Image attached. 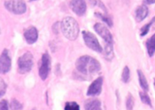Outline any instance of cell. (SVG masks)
Wrapping results in <instances>:
<instances>
[{"mask_svg": "<svg viewBox=\"0 0 155 110\" xmlns=\"http://www.w3.org/2000/svg\"><path fill=\"white\" fill-rule=\"evenodd\" d=\"M76 67L79 72L83 75H89L97 73L101 69V65L95 58L85 55L77 59Z\"/></svg>", "mask_w": 155, "mask_h": 110, "instance_id": "obj_1", "label": "cell"}, {"mask_svg": "<svg viewBox=\"0 0 155 110\" xmlns=\"http://www.w3.org/2000/svg\"><path fill=\"white\" fill-rule=\"evenodd\" d=\"M94 29L96 33L105 41V47H104V57L107 60H111L114 58V50H113V36L109 31L108 29L103 24H95L94 26Z\"/></svg>", "mask_w": 155, "mask_h": 110, "instance_id": "obj_2", "label": "cell"}, {"mask_svg": "<svg viewBox=\"0 0 155 110\" xmlns=\"http://www.w3.org/2000/svg\"><path fill=\"white\" fill-rule=\"evenodd\" d=\"M62 33L68 39L74 41L77 39L80 31V27L77 20L71 17L64 18L61 24Z\"/></svg>", "mask_w": 155, "mask_h": 110, "instance_id": "obj_3", "label": "cell"}, {"mask_svg": "<svg viewBox=\"0 0 155 110\" xmlns=\"http://www.w3.org/2000/svg\"><path fill=\"white\" fill-rule=\"evenodd\" d=\"M18 72L21 74L30 72L33 66V57L31 53L27 52L18 58Z\"/></svg>", "mask_w": 155, "mask_h": 110, "instance_id": "obj_4", "label": "cell"}, {"mask_svg": "<svg viewBox=\"0 0 155 110\" xmlns=\"http://www.w3.org/2000/svg\"><path fill=\"white\" fill-rule=\"evenodd\" d=\"M5 7L7 10L15 14H22L25 13L27 6L23 0H8L5 2Z\"/></svg>", "mask_w": 155, "mask_h": 110, "instance_id": "obj_5", "label": "cell"}, {"mask_svg": "<svg viewBox=\"0 0 155 110\" xmlns=\"http://www.w3.org/2000/svg\"><path fill=\"white\" fill-rule=\"evenodd\" d=\"M82 34H83V40H84L85 43L89 48L96 51V52H102V47L101 46V45L98 42V39L95 37V35H93L92 33H89L88 31H83Z\"/></svg>", "mask_w": 155, "mask_h": 110, "instance_id": "obj_6", "label": "cell"}, {"mask_svg": "<svg viewBox=\"0 0 155 110\" xmlns=\"http://www.w3.org/2000/svg\"><path fill=\"white\" fill-rule=\"evenodd\" d=\"M50 69H51V59H50L49 55L45 53L42 54L40 67H39V74L41 79L43 81L46 79L50 72Z\"/></svg>", "mask_w": 155, "mask_h": 110, "instance_id": "obj_7", "label": "cell"}, {"mask_svg": "<svg viewBox=\"0 0 155 110\" xmlns=\"http://www.w3.org/2000/svg\"><path fill=\"white\" fill-rule=\"evenodd\" d=\"M12 66V61L8 55V50L5 49L2 53L0 57V72L2 74H5L8 72Z\"/></svg>", "mask_w": 155, "mask_h": 110, "instance_id": "obj_8", "label": "cell"}, {"mask_svg": "<svg viewBox=\"0 0 155 110\" xmlns=\"http://www.w3.org/2000/svg\"><path fill=\"white\" fill-rule=\"evenodd\" d=\"M102 84H103V78L99 77L97 79H95L90 86L89 87L87 91V95L89 96H98L101 93V90H102Z\"/></svg>", "mask_w": 155, "mask_h": 110, "instance_id": "obj_9", "label": "cell"}, {"mask_svg": "<svg viewBox=\"0 0 155 110\" xmlns=\"http://www.w3.org/2000/svg\"><path fill=\"white\" fill-rule=\"evenodd\" d=\"M71 8L73 11L78 16H83L86 11V4L85 0H71Z\"/></svg>", "mask_w": 155, "mask_h": 110, "instance_id": "obj_10", "label": "cell"}, {"mask_svg": "<svg viewBox=\"0 0 155 110\" xmlns=\"http://www.w3.org/2000/svg\"><path fill=\"white\" fill-rule=\"evenodd\" d=\"M24 39L28 44H33L38 39V31L34 27H30L24 31Z\"/></svg>", "mask_w": 155, "mask_h": 110, "instance_id": "obj_11", "label": "cell"}, {"mask_svg": "<svg viewBox=\"0 0 155 110\" xmlns=\"http://www.w3.org/2000/svg\"><path fill=\"white\" fill-rule=\"evenodd\" d=\"M85 110H102L101 103L98 99H88L85 102Z\"/></svg>", "mask_w": 155, "mask_h": 110, "instance_id": "obj_12", "label": "cell"}, {"mask_svg": "<svg viewBox=\"0 0 155 110\" xmlns=\"http://www.w3.org/2000/svg\"><path fill=\"white\" fill-rule=\"evenodd\" d=\"M148 14V9L145 5H141L136 11V19L138 22L143 20Z\"/></svg>", "mask_w": 155, "mask_h": 110, "instance_id": "obj_13", "label": "cell"}, {"mask_svg": "<svg viewBox=\"0 0 155 110\" xmlns=\"http://www.w3.org/2000/svg\"><path fill=\"white\" fill-rule=\"evenodd\" d=\"M146 47L150 57H152L155 53V34L153 35L146 42Z\"/></svg>", "mask_w": 155, "mask_h": 110, "instance_id": "obj_14", "label": "cell"}, {"mask_svg": "<svg viewBox=\"0 0 155 110\" xmlns=\"http://www.w3.org/2000/svg\"><path fill=\"white\" fill-rule=\"evenodd\" d=\"M138 75H139V84H140L141 87L145 91H148V89H149V87H148V83L147 81L146 78H145V75L143 74V72H142V70H138Z\"/></svg>", "mask_w": 155, "mask_h": 110, "instance_id": "obj_15", "label": "cell"}, {"mask_svg": "<svg viewBox=\"0 0 155 110\" xmlns=\"http://www.w3.org/2000/svg\"><path fill=\"white\" fill-rule=\"evenodd\" d=\"M130 69H129L128 66H125L123 70L122 76H121V80L124 81V83H127L129 81H130Z\"/></svg>", "mask_w": 155, "mask_h": 110, "instance_id": "obj_16", "label": "cell"}, {"mask_svg": "<svg viewBox=\"0 0 155 110\" xmlns=\"http://www.w3.org/2000/svg\"><path fill=\"white\" fill-rule=\"evenodd\" d=\"M64 110H80V105L76 102H68L65 104Z\"/></svg>", "mask_w": 155, "mask_h": 110, "instance_id": "obj_17", "label": "cell"}, {"mask_svg": "<svg viewBox=\"0 0 155 110\" xmlns=\"http://www.w3.org/2000/svg\"><path fill=\"white\" fill-rule=\"evenodd\" d=\"M139 96H140L141 100H142L144 103L151 106V99H150L149 96H148L145 92H139Z\"/></svg>", "mask_w": 155, "mask_h": 110, "instance_id": "obj_18", "label": "cell"}, {"mask_svg": "<svg viewBox=\"0 0 155 110\" xmlns=\"http://www.w3.org/2000/svg\"><path fill=\"white\" fill-rule=\"evenodd\" d=\"M126 106L127 110H133L134 106V99L131 93H129L127 98V102H126Z\"/></svg>", "mask_w": 155, "mask_h": 110, "instance_id": "obj_19", "label": "cell"}, {"mask_svg": "<svg viewBox=\"0 0 155 110\" xmlns=\"http://www.w3.org/2000/svg\"><path fill=\"white\" fill-rule=\"evenodd\" d=\"M10 106L12 110H22L23 108L22 104L20 102H18L16 99H12Z\"/></svg>", "mask_w": 155, "mask_h": 110, "instance_id": "obj_20", "label": "cell"}, {"mask_svg": "<svg viewBox=\"0 0 155 110\" xmlns=\"http://www.w3.org/2000/svg\"><path fill=\"white\" fill-rule=\"evenodd\" d=\"M95 15H96L97 17H98L101 18V19L103 21H104L107 25L110 26V27H112V25H113V22H112V20L110 19V18H109L108 17L105 16V15H102L100 13H95Z\"/></svg>", "mask_w": 155, "mask_h": 110, "instance_id": "obj_21", "label": "cell"}, {"mask_svg": "<svg viewBox=\"0 0 155 110\" xmlns=\"http://www.w3.org/2000/svg\"><path fill=\"white\" fill-rule=\"evenodd\" d=\"M7 88V84L5 83L2 78H0V96H2L5 94Z\"/></svg>", "mask_w": 155, "mask_h": 110, "instance_id": "obj_22", "label": "cell"}, {"mask_svg": "<svg viewBox=\"0 0 155 110\" xmlns=\"http://www.w3.org/2000/svg\"><path fill=\"white\" fill-rule=\"evenodd\" d=\"M150 28H151V24H146L145 26H144L143 27H142V29H141L140 30V36H145V35L148 34V31H149Z\"/></svg>", "mask_w": 155, "mask_h": 110, "instance_id": "obj_23", "label": "cell"}, {"mask_svg": "<svg viewBox=\"0 0 155 110\" xmlns=\"http://www.w3.org/2000/svg\"><path fill=\"white\" fill-rule=\"evenodd\" d=\"M0 110H8V102L5 99H2L0 102Z\"/></svg>", "mask_w": 155, "mask_h": 110, "instance_id": "obj_24", "label": "cell"}, {"mask_svg": "<svg viewBox=\"0 0 155 110\" xmlns=\"http://www.w3.org/2000/svg\"><path fill=\"white\" fill-rule=\"evenodd\" d=\"M144 3L146 5H151L155 3V0H144Z\"/></svg>", "mask_w": 155, "mask_h": 110, "instance_id": "obj_25", "label": "cell"}, {"mask_svg": "<svg viewBox=\"0 0 155 110\" xmlns=\"http://www.w3.org/2000/svg\"><path fill=\"white\" fill-rule=\"evenodd\" d=\"M150 24H151V27H152L154 30H155V17L152 19V20L150 22Z\"/></svg>", "mask_w": 155, "mask_h": 110, "instance_id": "obj_26", "label": "cell"}, {"mask_svg": "<svg viewBox=\"0 0 155 110\" xmlns=\"http://www.w3.org/2000/svg\"><path fill=\"white\" fill-rule=\"evenodd\" d=\"M154 86H155V80H154Z\"/></svg>", "mask_w": 155, "mask_h": 110, "instance_id": "obj_27", "label": "cell"}, {"mask_svg": "<svg viewBox=\"0 0 155 110\" xmlns=\"http://www.w3.org/2000/svg\"><path fill=\"white\" fill-rule=\"evenodd\" d=\"M30 1H34V0H30Z\"/></svg>", "mask_w": 155, "mask_h": 110, "instance_id": "obj_28", "label": "cell"}]
</instances>
